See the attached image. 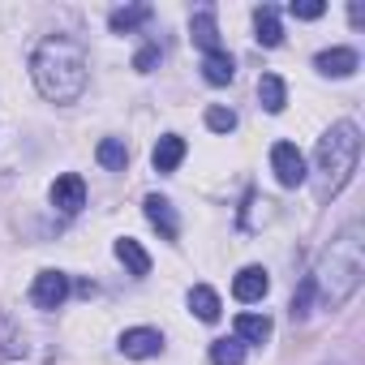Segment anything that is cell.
<instances>
[{"mask_svg": "<svg viewBox=\"0 0 365 365\" xmlns=\"http://www.w3.org/2000/svg\"><path fill=\"white\" fill-rule=\"evenodd\" d=\"M318 73H327V78H352L356 69H361V56L352 52V48H327V52H318Z\"/></svg>", "mask_w": 365, "mask_h": 365, "instance_id": "52a82bcc", "label": "cell"}, {"mask_svg": "<svg viewBox=\"0 0 365 365\" xmlns=\"http://www.w3.org/2000/svg\"><path fill=\"white\" fill-rule=\"evenodd\" d=\"M31 73L43 99L52 103H73L86 91V52L73 39H43L31 56Z\"/></svg>", "mask_w": 365, "mask_h": 365, "instance_id": "7a4b0ae2", "label": "cell"}, {"mask_svg": "<svg viewBox=\"0 0 365 365\" xmlns=\"http://www.w3.org/2000/svg\"><path fill=\"white\" fill-rule=\"evenodd\" d=\"M69 297V275L65 271H39L35 275V288H31V301L39 309H61Z\"/></svg>", "mask_w": 365, "mask_h": 365, "instance_id": "5b68a950", "label": "cell"}, {"mask_svg": "<svg viewBox=\"0 0 365 365\" xmlns=\"http://www.w3.org/2000/svg\"><path fill=\"white\" fill-rule=\"evenodd\" d=\"M190 39H194V48H202L207 56H211V52H220V26H215V9H198V14L190 18Z\"/></svg>", "mask_w": 365, "mask_h": 365, "instance_id": "9c48e42d", "label": "cell"}, {"mask_svg": "<svg viewBox=\"0 0 365 365\" xmlns=\"http://www.w3.org/2000/svg\"><path fill=\"white\" fill-rule=\"evenodd\" d=\"M159 348H163V335L150 331V327H133V331L120 335V352L133 356V361H146V356H155Z\"/></svg>", "mask_w": 365, "mask_h": 365, "instance_id": "ba28073f", "label": "cell"}, {"mask_svg": "<svg viewBox=\"0 0 365 365\" xmlns=\"http://www.w3.org/2000/svg\"><path fill=\"white\" fill-rule=\"evenodd\" d=\"M202 78H207L211 86H228V82L237 78V61L220 48V52H211V56L202 61Z\"/></svg>", "mask_w": 365, "mask_h": 365, "instance_id": "5bb4252c", "label": "cell"}, {"mask_svg": "<svg viewBox=\"0 0 365 365\" xmlns=\"http://www.w3.org/2000/svg\"><path fill=\"white\" fill-rule=\"evenodd\" d=\"M95 159H99L103 168L120 172V168L129 163V150H125V142H120V138H103V142H99V150H95Z\"/></svg>", "mask_w": 365, "mask_h": 365, "instance_id": "ffe728a7", "label": "cell"}, {"mask_svg": "<svg viewBox=\"0 0 365 365\" xmlns=\"http://www.w3.org/2000/svg\"><path fill=\"white\" fill-rule=\"evenodd\" d=\"M142 211H146V220L163 232V241H176V232H180V224H176V215H172V202L168 198H159V194H150L146 202H142Z\"/></svg>", "mask_w": 365, "mask_h": 365, "instance_id": "7c38bea8", "label": "cell"}, {"mask_svg": "<svg viewBox=\"0 0 365 365\" xmlns=\"http://www.w3.org/2000/svg\"><path fill=\"white\" fill-rule=\"evenodd\" d=\"M211 361L215 365H245V344L232 335V339H215L211 344Z\"/></svg>", "mask_w": 365, "mask_h": 365, "instance_id": "44dd1931", "label": "cell"}, {"mask_svg": "<svg viewBox=\"0 0 365 365\" xmlns=\"http://www.w3.org/2000/svg\"><path fill=\"white\" fill-rule=\"evenodd\" d=\"M52 207H56L61 215H78V211L86 207V185H82L78 172L56 176V185H52Z\"/></svg>", "mask_w": 365, "mask_h": 365, "instance_id": "8992f818", "label": "cell"}, {"mask_svg": "<svg viewBox=\"0 0 365 365\" xmlns=\"http://www.w3.org/2000/svg\"><path fill=\"white\" fill-rule=\"evenodd\" d=\"M237 339H241V344H262V339H271V318H267V314H241V318H237Z\"/></svg>", "mask_w": 365, "mask_h": 365, "instance_id": "e0dca14e", "label": "cell"}, {"mask_svg": "<svg viewBox=\"0 0 365 365\" xmlns=\"http://www.w3.org/2000/svg\"><path fill=\"white\" fill-rule=\"evenodd\" d=\"M207 125H211L215 133H232V129H237V112H232V108H211V112H207Z\"/></svg>", "mask_w": 365, "mask_h": 365, "instance_id": "603a6c76", "label": "cell"}, {"mask_svg": "<svg viewBox=\"0 0 365 365\" xmlns=\"http://www.w3.org/2000/svg\"><path fill=\"white\" fill-rule=\"evenodd\" d=\"M309 301H314V275L301 279V288H297V297H292V318H305V314H309Z\"/></svg>", "mask_w": 365, "mask_h": 365, "instance_id": "cb8c5ba5", "label": "cell"}, {"mask_svg": "<svg viewBox=\"0 0 365 365\" xmlns=\"http://www.w3.org/2000/svg\"><path fill=\"white\" fill-rule=\"evenodd\" d=\"M190 309H194L202 322H220V297H215V288H207V284L190 288Z\"/></svg>", "mask_w": 365, "mask_h": 365, "instance_id": "ac0fdd59", "label": "cell"}, {"mask_svg": "<svg viewBox=\"0 0 365 365\" xmlns=\"http://www.w3.org/2000/svg\"><path fill=\"white\" fill-rule=\"evenodd\" d=\"M258 99H262V108L275 116V112H284V103H288V86H284V78L279 73H262L258 78Z\"/></svg>", "mask_w": 365, "mask_h": 365, "instance_id": "9a60e30c", "label": "cell"}, {"mask_svg": "<svg viewBox=\"0 0 365 365\" xmlns=\"http://www.w3.org/2000/svg\"><path fill=\"white\" fill-rule=\"evenodd\" d=\"M271 168H275V180L284 190H301L305 185V159H301V150L292 146V142H275L271 146Z\"/></svg>", "mask_w": 365, "mask_h": 365, "instance_id": "277c9868", "label": "cell"}, {"mask_svg": "<svg viewBox=\"0 0 365 365\" xmlns=\"http://www.w3.org/2000/svg\"><path fill=\"white\" fill-rule=\"evenodd\" d=\"M254 31H258V43H262V48H279V43H284V26H279V14H275L271 5L254 9Z\"/></svg>", "mask_w": 365, "mask_h": 365, "instance_id": "4fadbf2b", "label": "cell"}, {"mask_svg": "<svg viewBox=\"0 0 365 365\" xmlns=\"http://www.w3.org/2000/svg\"><path fill=\"white\" fill-rule=\"evenodd\" d=\"M155 65H159V48H155V43H150V48H142V52L133 56V69H138V73H150Z\"/></svg>", "mask_w": 365, "mask_h": 365, "instance_id": "d4e9b609", "label": "cell"}, {"mask_svg": "<svg viewBox=\"0 0 365 365\" xmlns=\"http://www.w3.org/2000/svg\"><path fill=\"white\" fill-rule=\"evenodd\" d=\"M356 159H361V129L352 120H339L318 138V172L327 176V194H339L348 185Z\"/></svg>", "mask_w": 365, "mask_h": 365, "instance_id": "3957f363", "label": "cell"}, {"mask_svg": "<svg viewBox=\"0 0 365 365\" xmlns=\"http://www.w3.org/2000/svg\"><path fill=\"white\" fill-rule=\"evenodd\" d=\"M180 159H185V138H176V133H163V138L155 142V150H150L155 172H176Z\"/></svg>", "mask_w": 365, "mask_h": 365, "instance_id": "8fae6325", "label": "cell"}, {"mask_svg": "<svg viewBox=\"0 0 365 365\" xmlns=\"http://www.w3.org/2000/svg\"><path fill=\"white\" fill-rule=\"evenodd\" d=\"M365 279V228L348 224L322 254V267L314 271V292L322 309H344Z\"/></svg>", "mask_w": 365, "mask_h": 365, "instance_id": "6da1fadb", "label": "cell"}, {"mask_svg": "<svg viewBox=\"0 0 365 365\" xmlns=\"http://www.w3.org/2000/svg\"><path fill=\"white\" fill-rule=\"evenodd\" d=\"M288 14H292L297 22H314V18H322V14H327V5H322V0H292Z\"/></svg>", "mask_w": 365, "mask_h": 365, "instance_id": "7402d4cb", "label": "cell"}, {"mask_svg": "<svg viewBox=\"0 0 365 365\" xmlns=\"http://www.w3.org/2000/svg\"><path fill=\"white\" fill-rule=\"evenodd\" d=\"M150 18V5H129V9H116L112 18H108V26H112V35H129L133 26H142Z\"/></svg>", "mask_w": 365, "mask_h": 365, "instance_id": "d6986e66", "label": "cell"}, {"mask_svg": "<svg viewBox=\"0 0 365 365\" xmlns=\"http://www.w3.org/2000/svg\"><path fill=\"white\" fill-rule=\"evenodd\" d=\"M116 258L129 267V275H146V271H150V254H146L133 237H120V241H116Z\"/></svg>", "mask_w": 365, "mask_h": 365, "instance_id": "2e32d148", "label": "cell"}, {"mask_svg": "<svg viewBox=\"0 0 365 365\" xmlns=\"http://www.w3.org/2000/svg\"><path fill=\"white\" fill-rule=\"evenodd\" d=\"M267 288H271V279H267V271H262V267H245V271L232 279V297H237V301H245V305L262 301V297H267Z\"/></svg>", "mask_w": 365, "mask_h": 365, "instance_id": "30bf717a", "label": "cell"}]
</instances>
